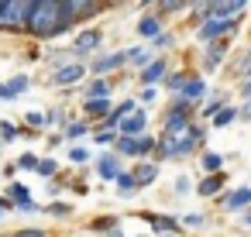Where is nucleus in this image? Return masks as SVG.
Masks as SVG:
<instances>
[{"label": "nucleus", "instance_id": "f257e3e1", "mask_svg": "<svg viewBox=\"0 0 251 237\" xmlns=\"http://www.w3.org/2000/svg\"><path fill=\"white\" fill-rule=\"evenodd\" d=\"M162 158H172V155H186L193 148L203 144V131L189 120L186 110H169V120L162 127Z\"/></svg>", "mask_w": 251, "mask_h": 237}, {"label": "nucleus", "instance_id": "f03ea898", "mask_svg": "<svg viewBox=\"0 0 251 237\" xmlns=\"http://www.w3.org/2000/svg\"><path fill=\"white\" fill-rule=\"evenodd\" d=\"M73 18L66 11V0H38L35 11H31V21H28V31L35 38H55L62 31H69Z\"/></svg>", "mask_w": 251, "mask_h": 237}, {"label": "nucleus", "instance_id": "7ed1b4c3", "mask_svg": "<svg viewBox=\"0 0 251 237\" xmlns=\"http://www.w3.org/2000/svg\"><path fill=\"white\" fill-rule=\"evenodd\" d=\"M38 0H4L0 7V31H25Z\"/></svg>", "mask_w": 251, "mask_h": 237}, {"label": "nucleus", "instance_id": "20e7f679", "mask_svg": "<svg viewBox=\"0 0 251 237\" xmlns=\"http://www.w3.org/2000/svg\"><path fill=\"white\" fill-rule=\"evenodd\" d=\"M237 24H241V18H206V21L200 24V35H196V38L206 45V42H217V38L237 31Z\"/></svg>", "mask_w": 251, "mask_h": 237}, {"label": "nucleus", "instance_id": "39448f33", "mask_svg": "<svg viewBox=\"0 0 251 237\" xmlns=\"http://www.w3.org/2000/svg\"><path fill=\"white\" fill-rule=\"evenodd\" d=\"M151 148H155V141L145 138V134H138V138H124V134H121V141H117V151H121V155H134V158L148 155Z\"/></svg>", "mask_w": 251, "mask_h": 237}, {"label": "nucleus", "instance_id": "423d86ee", "mask_svg": "<svg viewBox=\"0 0 251 237\" xmlns=\"http://www.w3.org/2000/svg\"><path fill=\"white\" fill-rule=\"evenodd\" d=\"M145 127H148V117H145V110H131L121 124H117V131L124 134V138H138V134H145Z\"/></svg>", "mask_w": 251, "mask_h": 237}, {"label": "nucleus", "instance_id": "0eeeda50", "mask_svg": "<svg viewBox=\"0 0 251 237\" xmlns=\"http://www.w3.org/2000/svg\"><path fill=\"white\" fill-rule=\"evenodd\" d=\"M83 72H86V69H83L79 62H73V66H59V69L52 72V83H55V86H69V83H79Z\"/></svg>", "mask_w": 251, "mask_h": 237}, {"label": "nucleus", "instance_id": "6e6552de", "mask_svg": "<svg viewBox=\"0 0 251 237\" xmlns=\"http://www.w3.org/2000/svg\"><path fill=\"white\" fill-rule=\"evenodd\" d=\"M97 7H100V0H66V11H69V18H73V21L97 14Z\"/></svg>", "mask_w": 251, "mask_h": 237}, {"label": "nucleus", "instance_id": "1a4fd4ad", "mask_svg": "<svg viewBox=\"0 0 251 237\" xmlns=\"http://www.w3.org/2000/svg\"><path fill=\"white\" fill-rule=\"evenodd\" d=\"M121 62H127V52H110V55H103L100 62H93V72H97V76H107V72H114Z\"/></svg>", "mask_w": 251, "mask_h": 237}, {"label": "nucleus", "instance_id": "9d476101", "mask_svg": "<svg viewBox=\"0 0 251 237\" xmlns=\"http://www.w3.org/2000/svg\"><path fill=\"white\" fill-rule=\"evenodd\" d=\"M203 93H206V83H203L200 76L186 79V83H182V90H179V96H182V100H189V103H196V100H200Z\"/></svg>", "mask_w": 251, "mask_h": 237}, {"label": "nucleus", "instance_id": "9b49d317", "mask_svg": "<svg viewBox=\"0 0 251 237\" xmlns=\"http://www.w3.org/2000/svg\"><path fill=\"white\" fill-rule=\"evenodd\" d=\"M83 110H86L90 117H107V114H110L114 107H110V96H86Z\"/></svg>", "mask_w": 251, "mask_h": 237}, {"label": "nucleus", "instance_id": "f8f14e48", "mask_svg": "<svg viewBox=\"0 0 251 237\" xmlns=\"http://www.w3.org/2000/svg\"><path fill=\"white\" fill-rule=\"evenodd\" d=\"M141 79H145V86H155L158 79H165V62H162V59H151V62L141 69Z\"/></svg>", "mask_w": 251, "mask_h": 237}, {"label": "nucleus", "instance_id": "ddd939ff", "mask_svg": "<svg viewBox=\"0 0 251 237\" xmlns=\"http://www.w3.org/2000/svg\"><path fill=\"white\" fill-rule=\"evenodd\" d=\"M97 172H100L103 179H114V182H117V175H121V158H117V155H103V158L97 162Z\"/></svg>", "mask_w": 251, "mask_h": 237}, {"label": "nucleus", "instance_id": "4468645a", "mask_svg": "<svg viewBox=\"0 0 251 237\" xmlns=\"http://www.w3.org/2000/svg\"><path fill=\"white\" fill-rule=\"evenodd\" d=\"M100 38H103V35H100L97 28H90V31H79V38L73 42V48H76V52H90V48H97V45H100Z\"/></svg>", "mask_w": 251, "mask_h": 237}, {"label": "nucleus", "instance_id": "2eb2a0df", "mask_svg": "<svg viewBox=\"0 0 251 237\" xmlns=\"http://www.w3.org/2000/svg\"><path fill=\"white\" fill-rule=\"evenodd\" d=\"M138 35L148 38V42L158 38V35H162V21H158V18H141V21H138Z\"/></svg>", "mask_w": 251, "mask_h": 237}, {"label": "nucleus", "instance_id": "dca6fc26", "mask_svg": "<svg viewBox=\"0 0 251 237\" xmlns=\"http://www.w3.org/2000/svg\"><path fill=\"white\" fill-rule=\"evenodd\" d=\"M244 206H251V189L244 186V189H234L230 196H227V210H244Z\"/></svg>", "mask_w": 251, "mask_h": 237}, {"label": "nucleus", "instance_id": "f3484780", "mask_svg": "<svg viewBox=\"0 0 251 237\" xmlns=\"http://www.w3.org/2000/svg\"><path fill=\"white\" fill-rule=\"evenodd\" d=\"M224 59V42H206V69H217Z\"/></svg>", "mask_w": 251, "mask_h": 237}, {"label": "nucleus", "instance_id": "a211bd4d", "mask_svg": "<svg viewBox=\"0 0 251 237\" xmlns=\"http://www.w3.org/2000/svg\"><path fill=\"white\" fill-rule=\"evenodd\" d=\"M220 186H224V175H206V179L200 182V196H213Z\"/></svg>", "mask_w": 251, "mask_h": 237}, {"label": "nucleus", "instance_id": "6ab92c4d", "mask_svg": "<svg viewBox=\"0 0 251 237\" xmlns=\"http://www.w3.org/2000/svg\"><path fill=\"white\" fill-rule=\"evenodd\" d=\"M155 175H158L155 165H141V168L134 172V182H138V186H148V182H155Z\"/></svg>", "mask_w": 251, "mask_h": 237}, {"label": "nucleus", "instance_id": "aec40b11", "mask_svg": "<svg viewBox=\"0 0 251 237\" xmlns=\"http://www.w3.org/2000/svg\"><path fill=\"white\" fill-rule=\"evenodd\" d=\"M213 117H217V120H213V127H227V124H230V120L237 117V110H234V107H220V110H217Z\"/></svg>", "mask_w": 251, "mask_h": 237}, {"label": "nucleus", "instance_id": "412c9836", "mask_svg": "<svg viewBox=\"0 0 251 237\" xmlns=\"http://www.w3.org/2000/svg\"><path fill=\"white\" fill-rule=\"evenodd\" d=\"M117 134H121L117 127H107V131H97L93 138H97V144H114V141H117Z\"/></svg>", "mask_w": 251, "mask_h": 237}, {"label": "nucleus", "instance_id": "4be33fe9", "mask_svg": "<svg viewBox=\"0 0 251 237\" xmlns=\"http://www.w3.org/2000/svg\"><path fill=\"white\" fill-rule=\"evenodd\" d=\"M220 165H224V158H220V155H213V151H206V155H203V168H206V172H220Z\"/></svg>", "mask_w": 251, "mask_h": 237}, {"label": "nucleus", "instance_id": "5701e85b", "mask_svg": "<svg viewBox=\"0 0 251 237\" xmlns=\"http://www.w3.org/2000/svg\"><path fill=\"white\" fill-rule=\"evenodd\" d=\"M117 186H121V192H134V189H138V182H134L131 172H121V175H117Z\"/></svg>", "mask_w": 251, "mask_h": 237}, {"label": "nucleus", "instance_id": "b1692460", "mask_svg": "<svg viewBox=\"0 0 251 237\" xmlns=\"http://www.w3.org/2000/svg\"><path fill=\"white\" fill-rule=\"evenodd\" d=\"M86 96H110V83H103V79H97L90 90H86Z\"/></svg>", "mask_w": 251, "mask_h": 237}, {"label": "nucleus", "instance_id": "393cba45", "mask_svg": "<svg viewBox=\"0 0 251 237\" xmlns=\"http://www.w3.org/2000/svg\"><path fill=\"white\" fill-rule=\"evenodd\" d=\"M127 62H138V66H148L151 59H148V52H145V48H131V52H127Z\"/></svg>", "mask_w": 251, "mask_h": 237}, {"label": "nucleus", "instance_id": "a878e982", "mask_svg": "<svg viewBox=\"0 0 251 237\" xmlns=\"http://www.w3.org/2000/svg\"><path fill=\"white\" fill-rule=\"evenodd\" d=\"M7 90H11L14 96H18V93H25V90H28V76H14V79L7 83Z\"/></svg>", "mask_w": 251, "mask_h": 237}, {"label": "nucleus", "instance_id": "bb28decb", "mask_svg": "<svg viewBox=\"0 0 251 237\" xmlns=\"http://www.w3.org/2000/svg\"><path fill=\"white\" fill-rule=\"evenodd\" d=\"M182 83H186V76H182V72H172V76L165 79V86H169V90H176V93L182 90Z\"/></svg>", "mask_w": 251, "mask_h": 237}, {"label": "nucleus", "instance_id": "cd10ccee", "mask_svg": "<svg viewBox=\"0 0 251 237\" xmlns=\"http://www.w3.org/2000/svg\"><path fill=\"white\" fill-rule=\"evenodd\" d=\"M182 4H186V0H162V11H165V14H176Z\"/></svg>", "mask_w": 251, "mask_h": 237}, {"label": "nucleus", "instance_id": "c85d7f7f", "mask_svg": "<svg viewBox=\"0 0 251 237\" xmlns=\"http://www.w3.org/2000/svg\"><path fill=\"white\" fill-rule=\"evenodd\" d=\"M28 124H31V127H45L49 120H45V117H42L38 110H31V114H28Z\"/></svg>", "mask_w": 251, "mask_h": 237}, {"label": "nucleus", "instance_id": "c756f323", "mask_svg": "<svg viewBox=\"0 0 251 237\" xmlns=\"http://www.w3.org/2000/svg\"><path fill=\"white\" fill-rule=\"evenodd\" d=\"M162 230H176V234H179V223L169 220V216H162V220H158V234H162Z\"/></svg>", "mask_w": 251, "mask_h": 237}, {"label": "nucleus", "instance_id": "7c9ffc66", "mask_svg": "<svg viewBox=\"0 0 251 237\" xmlns=\"http://www.w3.org/2000/svg\"><path fill=\"white\" fill-rule=\"evenodd\" d=\"M155 96H158V90H155V86H145V90H141V103H151Z\"/></svg>", "mask_w": 251, "mask_h": 237}, {"label": "nucleus", "instance_id": "2f4dec72", "mask_svg": "<svg viewBox=\"0 0 251 237\" xmlns=\"http://www.w3.org/2000/svg\"><path fill=\"white\" fill-rule=\"evenodd\" d=\"M69 158H73V162H86V158H90V151H86V148H73V151H69Z\"/></svg>", "mask_w": 251, "mask_h": 237}, {"label": "nucleus", "instance_id": "473e14b6", "mask_svg": "<svg viewBox=\"0 0 251 237\" xmlns=\"http://www.w3.org/2000/svg\"><path fill=\"white\" fill-rule=\"evenodd\" d=\"M18 165H21V168H38V158H35V155H21Z\"/></svg>", "mask_w": 251, "mask_h": 237}, {"label": "nucleus", "instance_id": "72a5a7b5", "mask_svg": "<svg viewBox=\"0 0 251 237\" xmlns=\"http://www.w3.org/2000/svg\"><path fill=\"white\" fill-rule=\"evenodd\" d=\"M35 172H38V175H52V172H55V162H38Z\"/></svg>", "mask_w": 251, "mask_h": 237}, {"label": "nucleus", "instance_id": "f704fd0d", "mask_svg": "<svg viewBox=\"0 0 251 237\" xmlns=\"http://www.w3.org/2000/svg\"><path fill=\"white\" fill-rule=\"evenodd\" d=\"M86 134V124H69V138H83Z\"/></svg>", "mask_w": 251, "mask_h": 237}, {"label": "nucleus", "instance_id": "c9c22d12", "mask_svg": "<svg viewBox=\"0 0 251 237\" xmlns=\"http://www.w3.org/2000/svg\"><path fill=\"white\" fill-rule=\"evenodd\" d=\"M0 134H4V138H7V141H11V138H14V134H18V131H14V127H11V124H0Z\"/></svg>", "mask_w": 251, "mask_h": 237}, {"label": "nucleus", "instance_id": "e433bc0d", "mask_svg": "<svg viewBox=\"0 0 251 237\" xmlns=\"http://www.w3.org/2000/svg\"><path fill=\"white\" fill-rule=\"evenodd\" d=\"M169 42H172V38H169V35H165V31H162V35H158V38H151V45H162V48H165V45H169Z\"/></svg>", "mask_w": 251, "mask_h": 237}, {"label": "nucleus", "instance_id": "4c0bfd02", "mask_svg": "<svg viewBox=\"0 0 251 237\" xmlns=\"http://www.w3.org/2000/svg\"><path fill=\"white\" fill-rule=\"evenodd\" d=\"M0 100H14V93L7 90V83H0Z\"/></svg>", "mask_w": 251, "mask_h": 237}, {"label": "nucleus", "instance_id": "58836bf2", "mask_svg": "<svg viewBox=\"0 0 251 237\" xmlns=\"http://www.w3.org/2000/svg\"><path fill=\"white\" fill-rule=\"evenodd\" d=\"M244 96H248V100H251V79H248V83H244Z\"/></svg>", "mask_w": 251, "mask_h": 237}, {"label": "nucleus", "instance_id": "ea45409f", "mask_svg": "<svg viewBox=\"0 0 251 237\" xmlns=\"http://www.w3.org/2000/svg\"><path fill=\"white\" fill-rule=\"evenodd\" d=\"M244 120H251V103H248V107H244Z\"/></svg>", "mask_w": 251, "mask_h": 237}, {"label": "nucleus", "instance_id": "a19ab883", "mask_svg": "<svg viewBox=\"0 0 251 237\" xmlns=\"http://www.w3.org/2000/svg\"><path fill=\"white\" fill-rule=\"evenodd\" d=\"M107 4H124V0H107Z\"/></svg>", "mask_w": 251, "mask_h": 237}, {"label": "nucleus", "instance_id": "79ce46f5", "mask_svg": "<svg viewBox=\"0 0 251 237\" xmlns=\"http://www.w3.org/2000/svg\"><path fill=\"white\" fill-rule=\"evenodd\" d=\"M248 223H251V213H248Z\"/></svg>", "mask_w": 251, "mask_h": 237}, {"label": "nucleus", "instance_id": "37998d69", "mask_svg": "<svg viewBox=\"0 0 251 237\" xmlns=\"http://www.w3.org/2000/svg\"><path fill=\"white\" fill-rule=\"evenodd\" d=\"M0 7H4V0H0Z\"/></svg>", "mask_w": 251, "mask_h": 237}]
</instances>
